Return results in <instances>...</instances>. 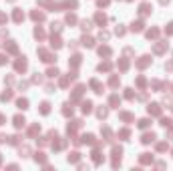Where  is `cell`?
<instances>
[{"label":"cell","instance_id":"obj_1","mask_svg":"<svg viewBox=\"0 0 173 171\" xmlns=\"http://www.w3.org/2000/svg\"><path fill=\"white\" fill-rule=\"evenodd\" d=\"M24 69H26V61H24V56H22V61L16 62V70H24Z\"/></svg>","mask_w":173,"mask_h":171},{"label":"cell","instance_id":"obj_2","mask_svg":"<svg viewBox=\"0 0 173 171\" xmlns=\"http://www.w3.org/2000/svg\"><path fill=\"white\" fill-rule=\"evenodd\" d=\"M149 113H153V115H159V113H161L159 105H151V107H149Z\"/></svg>","mask_w":173,"mask_h":171},{"label":"cell","instance_id":"obj_3","mask_svg":"<svg viewBox=\"0 0 173 171\" xmlns=\"http://www.w3.org/2000/svg\"><path fill=\"white\" fill-rule=\"evenodd\" d=\"M26 107H28V101L26 99H20L18 101V109H26Z\"/></svg>","mask_w":173,"mask_h":171},{"label":"cell","instance_id":"obj_4","mask_svg":"<svg viewBox=\"0 0 173 171\" xmlns=\"http://www.w3.org/2000/svg\"><path fill=\"white\" fill-rule=\"evenodd\" d=\"M22 18H24V14L20 12V10H16V12H14V20H16V22H20Z\"/></svg>","mask_w":173,"mask_h":171},{"label":"cell","instance_id":"obj_5","mask_svg":"<svg viewBox=\"0 0 173 171\" xmlns=\"http://www.w3.org/2000/svg\"><path fill=\"white\" fill-rule=\"evenodd\" d=\"M14 125H16V127H22V125H24V119H22V117H16V119H14Z\"/></svg>","mask_w":173,"mask_h":171},{"label":"cell","instance_id":"obj_6","mask_svg":"<svg viewBox=\"0 0 173 171\" xmlns=\"http://www.w3.org/2000/svg\"><path fill=\"white\" fill-rule=\"evenodd\" d=\"M81 28H83V30H89V28H91V22H89V20H83V22H81Z\"/></svg>","mask_w":173,"mask_h":171},{"label":"cell","instance_id":"obj_7","mask_svg":"<svg viewBox=\"0 0 173 171\" xmlns=\"http://www.w3.org/2000/svg\"><path fill=\"white\" fill-rule=\"evenodd\" d=\"M32 18H34V20H42V18H44V14H42V12H34V14H32Z\"/></svg>","mask_w":173,"mask_h":171},{"label":"cell","instance_id":"obj_8","mask_svg":"<svg viewBox=\"0 0 173 171\" xmlns=\"http://www.w3.org/2000/svg\"><path fill=\"white\" fill-rule=\"evenodd\" d=\"M99 52H101V55H105V56H109V55H111V50H109V48H101V50H99Z\"/></svg>","mask_w":173,"mask_h":171},{"label":"cell","instance_id":"obj_9","mask_svg":"<svg viewBox=\"0 0 173 171\" xmlns=\"http://www.w3.org/2000/svg\"><path fill=\"white\" fill-rule=\"evenodd\" d=\"M141 28H143L141 22H133V30H141Z\"/></svg>","mask_w":173,"mask_h":171},{"label":"cell","instance_id":"obj_10","mask_svg":"<svg viewBox=\"0 0 173 171\" xmlns=\"http://www.w3.org/2000/svg\"><path fill=\"white\" fill-rule=\"evenodd\" d=\"M56 75H59L56 69H48V77H56Z\"/></svg>","mask_w":173,"mask_h":171},{"label":"cell","instance_id":"obj_11","mask_svg":"<svg viewBox=\"0 0 173 171\" xmlns=\"http://www.w3.org/2000/svg\"><path fill=\"white\" fill-rule=\"evenodd\" d=\"M85 47H93V38H87V36H85V42H83Z\"/></svg>","mask_w":173,"mask_h":171},{"label":"cell","instance_id":"obj_12","mask_svg":"<svg viewBox=\"0 0 173 171\" xmlns=\"http://www.w3.org/2000/svg\"><path fill=\"white\" fill-rule=\"evenodd\" d=\"M97 22H101V24H105V16H103V14H97Z\"/></svg>","mask_w":173,"mask_h":171},{"label":"cell","instance_id":"obj_13","mask_svg":"<svg viewBox=\"0 0 173 171\" xmlns=\"http://www.w3.org/2000/svg\"><path fill=\"white\" fill-rule=\"evenodd\" d=\"M83 111H85V113H89V111H91V103H85V105H83Z\"/></svg>","mask_w":173,"mask_h":171},{"label":"cell","instance_id":"obj_14","mask_svg":"<svg viewBox=\"0 0 173 171\" xmlns=\"http://www.w3.org/2000/svg\"><path fill=\"white\" fill-rule=\"evenodd\" d=\"M167 32H169V34H171V32H173V22L169 24V28H167Z\"/></svg>","mask_w":173,"mask_h":171}]
</instances>
